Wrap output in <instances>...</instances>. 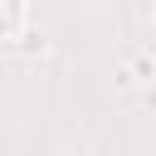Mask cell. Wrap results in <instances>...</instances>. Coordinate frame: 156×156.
Listing matches in <instances>:
<instances>
[{
    "instance_id": "cell-1",
    "label": "cell",
    "mask_w": 156,
    "mask_h": 156,
    "mask_svg": "<svg viewBox=\"0 0 156 156\" xmlns=\"http://www.w3.org/2000/svg\"><path fill=\"white\" fill-rule=\"evenodd\" d=\"M20 24V0H0V39Z\"/></svg>"
}]
</instances>
